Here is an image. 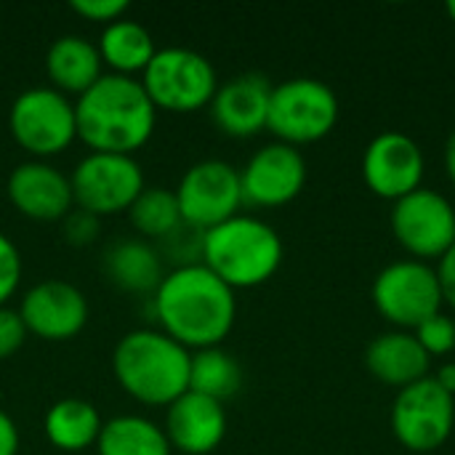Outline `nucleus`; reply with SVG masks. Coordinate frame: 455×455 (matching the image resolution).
<instances>
[{
  "label": "nucleus",
  "mask_w": 455,
  "mask_h": 455,
  "mask_svg": "<svg viewBox=\"0 0 455 455\" xmlns=\"http://www.w3.org/2000/svg\"><path fill=\"white\" fill-rule=\"evenodd\" d=\"M389 227L408 259L437 264L455 243V208L445 195L421 187L392 203Z\"/></svg>",
  "instance_id": "f8f14e48"
},
{
  "label": "nucleus",
  "mask_w": 455,
  "mask_h": 455,
  "mask_svg": "<svg viewBox=\"0 0 455 455\" xmlns=\"http://www.w3.org/2000/svg\"><path fill=\"white\" fill-rule=\"evenodd\" d=\"M45 75L51 88L64 96H83L104 77L99 45L83 35H61L45 51Z\"/></svg>",
  "instance_id": "412c9836"
},
{
  "label": "nucleus",
  "mask_w": 455,
  "mask_h": 455,
  "mask_svg": "<svg viewBox=\"0 0 455 455\" xmlns=\"http://www.w3.org/2000/svg\"><path fill=\"white\" fill-rule=\"evenodd\" d=\"M19 448H21L19 427L5 411H0V455H19Z\"/></svg>",
  "instance_id": "473e14b6"
},
{
  "label": "nucleus",
  "mask_w": 455,
  "mask_h": 455,
  "mask_svg": "<svg viewBox=\"0 0 455 455\" xmlns=\"http://www.w3.org/2000/svg\"><path fill=\"white\" fill-rule=\"evenodd\" d=\"M189 389L224 405L227 400H232L243 389L240 360L232 352H227L224 347L192 352Z\"/></svg>",
  "instance_id": "393cba45"
},
{
  "label": "nucleus",
  "mask_w": 455,
  "mask_h": 455,
  "mask_svg": "<svg viewBox=\"0 0 455 455\" xmlns=\"http://www.w3.org/2000/svg\"><path fill=\"white\" fill-rule=\"evenodd\" d=\"M128 219L141 240H163L184 227L176 192L165 187H144V192L131 205Z\"/></svg>",
  "instance_id": "a878e982"
},
{
  "label": "nucleus",
  "mask_w": 455,
  "mask_h": 455,
  "mask_svg": "<svg viewBox=\"0 0 455 455\" xmlns=\"http://www.w3.org/2000/svg\"><path fill=\"white\" fill-rule=\"evenodd\" d=\"M104 419L99 408L80 397H64L53 403L43 419L45 440L61 453H83L96 448Z\"/></svg>",
  "instance_id": "5701e85b"
},
{
  "label": "nucleus",
  "mask_w": 455,
  "mask_h": 455,
  "mask_svg": "<svg viewBox=\"0 0 455 455\" xmlns=\"http://www.w3.org/2000/svg\"><path fill=\"white\" fill-rule=\"evenodd\" d=\"M96 455H173V448L160 424L147 416L123 413L104 421Z\"/></svg>",
  "instance_id": "b1692460"
},
{
  "label": "nucleus",
  "mask_w": 455,
  "mask_h": 455,
  "mask_svg": "<svg viewBox=\"0 0 455 455\" xmlns=\"http://www.w3.org/2000/svg\"><path fill=\"white\" fill-rule=\"evenodd\" d=\"M435 269H437V277H440V285H443L445 304L455 309V243L451 245V251L435 264Z\"/></svg>",
  "instance_id": "2f4dec72"
},
{
  "label": "nucleus",
  "mask_w": 455,
  "mask_h": 455,
  "mask_svg": "<svg viewBox=\"0 0 455 455\" xmlns=\"http://www.w3.org/2000/svg\"><path fill=\"white\" fill-rule=\"evenodd\" d=\"M21 253L16 248V243L0 232V307H8V301L16 296L19 285H21Z\"/></svg>",
  "instance_id": "cd10ccee"
},
{
  "label": "nucleus",
  "mask_w": 455,
  "mask_h": 455,
  "mask_svg": "<svg viewBox=\"0 0 455 455\" xmlns=\"http://www.w3.org/2000/svg\"><path fill=\"white\" fill-rule=\"evenodd\" d=\"M27 325L19 315V309L0 307V363L13 357L27 344Z\"/></svg>",
  "instance_id": "c85d7f7f"
},
{
  "label": "nucleus",
  "mask_w": 455,
  "mask_h": 455,
  "mask_svg": "<svg viewBox=\"0 0 455 455\" xmlns=\"http://www.w3.org/2000/svg\"><path fill=\"white\" fill-rule=\"evenodd\" d=\"M192 352L160 328H136L125 333L112 352L117 387L141 405L168 408L189 392Z\"/></svg>",
  "instance_id": "7ed1b4c3"
},
{
  "label": "nucleus",
  "mask_w": 455,
  "mask_h": 455,
  "mask_svg": "<svg viewBox=\"0 0 455 455\" xmlns=\"http://www.w3.org/2000/svg\"><path fill=\"white\" fill-rule=\"evenodd\" d=\"M395 440L413 455L440 451L455 429V397L437 387V381L421 379L397 392L389 413Z\"/></svg>",
  "instance_id": "9d476101"
},
{
  "label": "nucleus",
  "mask_w": 455,
  "mask_h": 455,
  "mask_svg": "<svg viewBox=\"0 0 455 455\" xmlns=\"http://www.w3.org/2000/svg\"><path fill=\"white\" fill-rule=\"evenodd\" d=\"M341 115L336 91L317 77H291L272 88L267 131L291 147H307L331 136Z\"/></svg>",
  "instance_id": "423d86ee"
},
{
  "label": "nucleus",
  "mask_w": 455,
  "mask_h": 455,
  "mask_svg": "<svg viewBox=\"0 0 455 455\" xmlns=\"http://www.w3.org/2000/svg\"><path fill=\"white\" fill-rule=\"evenodd\" d=\"M69 8L80 19H88V21H96V24H104V27L128 13L125 0H75Z\"/></svg>",
  "instance_id": "7c9ffc66"
},
{
  "label": "nucleus",
  "mask_w": 455,
  "mask_h": 455,
  "mask_svg": "<svg viewBox=\"0 0 455 455\" xmlns=\"http://www.w3.org/2000/svg\"><path fill=\"white\" fill-rule=\"evenodd\" d=\"M101 272L107 283H112L123 293L147 296L160 288L165 272L157 248L141 237H120L112 240L101 253Z\"/></svg>",
  "instance_id": "aec40b11"
},
{
  "label": "nucleus",
  "mask_w": 455,
  "mask_h": 455,
  "mask_svg": "<svg viewBox=\"0 0 455 455\" xmlns=\"http://www.w3.org/2000/svg\"><path fill=\"white\" fill-rule=\"evenodd\" d=\"M272 88L275 83L261 72H243L219 83L208 107L216 128L232 139H251L267 131Z\"/></svg>",
  "instance_id": "f3484780"
},
{
  "label": "nucleus",
  "mask_w": 455,
  "mask_h": 455,
  "mask_svg": "<svg viewBox=\"0 0 455 455\" xmlns=\"http://www.w3.org/2000/svg\"><path fill=\"white\" fill-rule=\"evenodd\" d=\"M19 315L29 336L43 341H69L88 325L91 307L77 285L67 280H43L24 291Z\"/></svg>",
  "instance_id": "2eb2a0df"
},
{
  "label": "nucleus",
  "mask_w": 455,
  "mask_h": 455,
  "mask_svg": "<svg viewBox=\"0 0 455 455\" xmlns=\"http://www.w3.org/2000/svg\"><path fill=\"white\" fill-rule=\"evenodd\" d=\"M371 301L395 331H416L445 307L435 264L416 259L387 264L371 285Z\"/></svg>",
  "instance_id": "6e6552de"
},
{
  "label": "nucleus",
  "mask_w": 455,
  "mask_h": 455,
  "mask_svg": "<svg viewBox=\"0 0 455 455\" xmlns=\"http://www.w3.org/2000/svg\"><path fill=\"white\" fill-rule=\"evenodd\" d=\"M96 45H99L104 67L112 75H123V77L144 75V69L157 53L152 32L141 21H133L128 16L107 24Z\"/></svg>",
  "instance_id": "4be33fe9"
},
{
  "label": "nucleus",
  "mask_w": 455,
  "mask_h": 455,
  "mask_svg": "<svg viewBox=\"0 0 455 455\" xmlns=\"http://www.w3.org/2000/svg\"><path fill=\"white\" fill-rule=\"evenodd\" d=\"M152 304L160 331L189 352L221 347L237 320V293L200 261L168 272Z\"/></svg>",
  "instance_id": "f257e3e1"
},
{
  "label": "nucleus",
  "mask_w": 455,
  "mask_h": 455,
  "mask_svg": "<svg viewBox=\"0 0 455 455\" xmlns=\"http://www.w3.org/2000/svg\"><path fill=\"white\" fill-rule=\"evenodd\" d=\"M413 336L432 360L448 357L455 352V317L445 315V312H437L429 320H424L413 331Z\"/></svg>",
  "instance_id": "bb28decb"
},
{
  "label": "nucleus",
  "mask_w": 455,
  "mask_h": 455,
  "mask_svg": "<svg viewBox=\"0 0 455 455\" xmlns=\"http://www.w3.org/2000/svg\"><path fill=\"white\" fill-rule=\"evenodd\" d=\"M448 16H451V21L455 24V0H451V3H448Z\"/></svg>",
  "instance_id": "c9c22d12"
},
{
  "label": "nucleus",
  "mask_w": 455,
  "mask_h": 455,
  "mask_svg": "<svg viewBox=\"0 0 455 455\" xmlns=\"http://www.w3.org/2000/svg\"><path fill=\"white\" fill-rule=\"evenodd\" d=\"M432 379L437 381L440 389H445L451 397H455V363H443V365L432 373Z\"/></svg>",
  "instance_id": "72a5a7b5"
},
{
  "label": "nucleus",
  "mask_w": 455,
  "mask_h": 455,
  "mask_svg": "<svg viewBox=\"0 0 455 455\" xmlns=\"http://www.w3.org/2000/svg\"><path fill=\"white\" fill-rule=\"evenodd\" d=\"M283 237L256 216L235 219L200 235V264H205L235 293L269 283L283 267Z\"/></svg>",
  "instance_id": "20e7f679"
},
{
  "label": "nucleus",
  "mask_w": 455,
  "mask_h": 455,
  "mask_svg": "<svg viewBox=\"0 0 455 455\" xmlns=\"http://www.w3.org/2000/svg\"><path fill=\"white\" fill-rule=\"evenodd\" d=\"M365 368L379 384L400 392L432 376V357L421 349L413 331L392 328L365 347Z\"/></svg>",
  "instance_id": "6ab92c4d"
},
{
  "label": "nucleus",
  "mask_w": 455,
  "mask_h": 455,
  "mask_svg": "<svg viewBox=\"0 0 455 455\" xmlns=\"http://www.w3.org/2000/svg\"><path fill=\"white\" fill-rule=\"evenodd\" d=\"M75 208L107 219L128 213L144 192V171L133 155L88 152L69 173Z\"/></svg>",
  "instance_id": "1a4fd4ad"
},
{
  "label": "nucleus",
  "mask_w": 455,
  "mask_h": 455,
  "mask_svg": "<svg viewBox=\"0 0 455 455\" xmlns=\"http://www.w3.org/2000/svg\"><path fill=\"white\" fill-rule=\"evenodd\" d=\"M141 85L157 112L189 115L211 107L219 91V75L208 56L184 45L157 48L141 75Z\"/></svg>",
  "instance_id": "39448f33"
},
{
  "label": "nucleus",
  "mask_w": 455,
  "mask_h": 455,
  "mask_svg": "<svg viewBox=\"0 0 455 455\" xmlns=\"http://www.w3.org/2000/svg\"><path fill=\"white\" fill-rule=\"evenodd\" d=\"M77 139L91 152L133 155L155 133L157 109L141 80L104 72V77L75 101Z\"/></svg>",
  "instance_id": "f03ea898"
},
{
  "label": "nucleus",
  "mask_w": 455,
  "mask_h": 455,
  "mask_svg": "<svg viewBox=\"0 0 455 455\" xmlns=\"http://www.w3.org/2000/svg\"><path fill=\"white\" fill-rule=\"evenodd\" d=\"M307 179L309 168L301 149L283 141L264 144L240 168L243 203L253 208H283L304 192Z\"/></svg>",
  "instance_id": "4468645a"
},
{
  "label": "nucleus",
  "mask_w": 455,
  "mask_h": 455,
  "mask_svg": "<svg viewBox=\"0 0 455 455\" xmlns=\"http://www.w3.org/2000/svg\"><path fill=\"white\" fill-rule=\"evenodd\" d=\"M173 192L184 227H192L200 235L235 219L245 205L240 168L216 157L189 165Z\"/></svg>",
  "instance_id": "9b49d317"
},
{
  "label": "nucleus",
  "mask_w": 455,
  "mask_h": 455,
  "mask_svg": "<svg viewBox=\"0 0 455 455\" xmlns=\"http://www.w3.org/2000/svg\"><path fill=\"white\" fill-rule=\"evenodd\" d=\"M163 432L176 453L211 455L227 437V411L189 389L168 405Z\"/></svg>",
  "instance_id": "a211bd4d"
},
{
  "label": "nucleus",
  "mask_w": 455,
  "mask_h": 455,
  "mask_svg": "<svg viewBox=\"0 0 455 455\" xmlns=\"http://www.w3.org/2000/svg\"><path fill=\"white\" fill-rule=\"evenodd\" d=\"M5 192L16 213L40 224H61L75 208L69 176L48 160L19 163L8 173Z\"/></svg>",
  "instance_id": "dca6fc26"
},
{
  "label": "nucleus",
  "mask_w": 455,
  "mask_h": 455,
  "mask_svg": "<svg viewBox=\"0 0 455 455\" xmlns=\"http://www.w3.org/2000/svg\"><path fill=\"white\" fill-rule=\"evenodd\" d=\"M427 157L421 144L403 131H381L363 152L365 187L389 203L424 187Z\"/></svg>",
  "instance_id": "ddd939ff"
},
{
  "label": "nucleus",
  "mask_w": 455,
  "mask_h": 455,
  "mask_svg": "<svg viewBox=\"0 0 455 455\" xmlns=\"http://www.w3.org/2000/svg\"><path fill=\"white\" fill-rule=\"evenodd\" d=\"M445 171H448V179L455 187V128L451 131L448 141H445Z\"/></svg>",
  "instance_id": "f704fd0d"
},
{
  "label": "nucleus",
  "mask_w": 455,
  "mask_h": 455,
  "mask_svg": "<svg viewBox=\"0 0 455 455\" xmlns=\"http://www.w3.org/2000/svg\"><path fill=\"white\" fill-rule=\"evenodd\" d=\"M8 131L29 160L56 157L77 139L75 101L51 85H32L11 101Z\"/></svg>",
  "instance_id": "0eeeda50"
},
{
  "label": "nucleus",
  "mask_w": 455,
  "mask_h": 455,
  "mask_svg": "<svg viewBox=\"0 0 455 455\" xmlns=\"http://www.w3.org/2000/svg\"><path fill=\"white\" fill-rule=\"evenodd\" d=\"M99 232H101V219H96L80 208H72V213L61 221V235L75 248L91 245L99 237Z\"/></svg>",
  "instance_id": "c756f323"
}]
</instances>
